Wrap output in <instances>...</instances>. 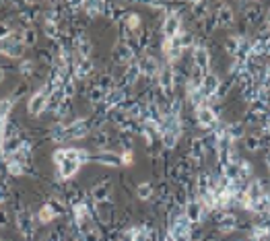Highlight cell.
Returning a JSON list of instances; mask_svg holds the SVG:
<instances>
[{
    "mask_svg": "<svg viewBox=\"0 0 270 241\" xmlns=\"http://www.w3.org/2000/svg\"><path fill=\"white\" fill-rule=\"evenodd\" d=\"M66 99H64V95H62V91H54L52 95H50V103H48V109H50V112H58V109H60V105L64 103Z\"/></svg>",
    "mask_w": 270,
    "mask_h": 241,
    "instance_id": "836d02e7",
    "label": "cell"
},
{
    "mask_svg": "<svg viewBox=\"0 0 270 241\" xmlns=\"http://www.w3.org/2000/svg\"><path fill=\"white\" fill-rule=\"evenodd\" d=\"M227 136L235 142L237 138L243 136V126H241V124H231V126H227Z\"/></svg>",
    "mask_w": 270,
    "mask_h": 241,
    "instance_id": "8d00e7d4",
    "label": "cell"
},
{
    "mask_svg": "<svg viewBox=\"0 0 270 241\" xmlns=\"http://www.w3.org/2000/svg\"><path fill=\"white\" fill-rule=\"evenodd\" d=\"M91 218H93L91 206H89L87 202L73 204V223H75V227H77L79 233H85L89 227H93L91 225Z\"/></svg>",
    "mask_w": 270,
    "mask_h": 241,
    "instance_id": "7a4b0ae2",
    "label": "cell"
},
{
    "mask_svg": "<svg viewBox=\"0 0 270 241\" xmlns=\"http://www.w3.org/2000/svg\"><path fill=\"white\" fill-rule=\"evenodd\" d=\"M109 196H111V184L109 182H99L91 190V198H93L95 204H107Z\"/></svg>",
    "mask_w": 270,
    "mask_h": 241,
    "instance_id": "e0dca14e",
    "label": "cell"
},
{
    "mask_svg": "<svg viewBox=\"0 0 270 241\" xmlns=\"http://www.w3.org/2000/svg\"><path fill=\"white\" fill-rule=\"evenodd\" d=\"M233 23V13L229 7H221L217 13V25H231Z\"/></svg>",
    "mask_w": 270,
    "mask_h": 241,
    "instance_id": "4316f807",
    "label": "cell"
},
{
    "mask_svg": "<svg viewBox=\"0 0 270 241\" xmlns=\"http://www.w3.org/2000/svg\"><path fill=\"white\" fill-rule=\"evenodd\" d=\"M21 39H23V46L25 48H33V46H37V31L33 27L21 29Z\"/></svg>",
    "mask_w": 270,
    "mask_h": 241,
    "instance_id": "cb8c5ba5",
    "label": "cell"
},
{
    "mask_svg": "<svg viewBox=\"0 0 270 241\" xmlns=\"http://www.w3.org/2000/svg\"><path fill=\"white\" fill-rule=\"evenodd\" d=\"M139 68H141V74H145V76H157L159 74V70H161V64L157 62V58L155 56H143L141 60H139Z\"/></svg>",
    "mask_w": 270,
    "mask_h": 241,
    "instance_id": "2e32d148",
    "label": "cell"
},
{
    "mask_svg": "<svg viewBox=\"0 0 270 241\" xmlns=\"http://www.w3.org/2000/svg\"><path fill=\"white\" fill-rule=\"evenodd\" d=\"M245 144H247V148H250V150H256L260 146V138L258 136H247L245 138Z\"/></svg>",
    "mask_w": 270,
    "mask_h": 241,
    "instance_id": "b9f144b4",
    "label": "cell"
},
{
    "mask_svg": "<svg viewBox=\"0 0 270 241\" xmlns=\"http://www.w3.org/2000/svg\"><path fill=\"white\" fill-rule=\"evenodd\" d=\"M217 227H219L221 233H231V231H235V227H237V218H235V214H231V212H223V214H219V218H217Z\"/></svg>",
    "mask_w": 270,
    "mask_h": 241,
    "instance_id": "44dd1931",
    "label": "cell"
},
{
    "mask_svg": "<svg viewBox=\"0 0 270 241\" xmlns=\"http://www.w3.org/2000/svg\"><path fill=\"white\" fill-rule=\"evenodd\" d=\"M3 81H5V70L0 68V83H3Z\"/></svg>",
    "mask_w": 270,
    "mask_h": 241,
    "instance_id": "c3c4849f",
    "label": "cell"
},
{
    "mask_svg": "<svg viewBox=\"0 0 270 241\" xmlns=\"http://www.w3.org/2000/svg\"><path fill=\"white\" fill-rule=\"evenodd\" d=\"M7 223H9V214L5 210H0V229L7 227Z\"/></svg>",
    "mask_w": 270,
    "mask_h": 241,
    "instance_id": "f6af8a7d",
    "label": "cell"
},
{
    "mask_svg": "<svg viewBox=\"0 0 270 241\" xmlns=\"http://www.w3.org/2000/svg\"><path fill=\"white\" fill-rule=\"evenodd\" d=\"M81 241H101V233L95 227H89L85 233H81Z\"/></svg>",
    "mask_w": 270,
    "mask_h": 241,
    "instance_id": "74e56055",
    "label": "cell"
},
{
    "mask_svg": "<svg viewBox=\"0 0 270 241\" xmlns=\"http://www.w3.org/2000/svg\"><path fill=\"white\" fill-rule=\"evenodd\" d=\"M252 212H258V214H266V212H270V194H268V192L262 196V198H260L258 202L252 204Z\"/></svg>",
    "mask_w": 270,
    "mask_h": 241,
    "instance_id": "484cf974",
    "label": "cell"
},
{
    "mask_svg": "<svg viewBox=\"0 0 270 241\" xmlns=\"http://www.w3.org/2000/svg\"><path fill=\"white\" fill-rule=\"evenodd\" d=\"M139 27H141V17H139L137 13H128V15H126V31L137 33Z\"/></svg>",
    "mask_w": 270,
    "mask_h": 241,
    "instance_id": "1f68e13d",
    "label": "cell"
},
{
    "mask_svg": "<svg viewBox=\"0 0 270 241\" xmlns=\"http://www.w3.org/2000/svg\"><path fill=\"white\" fill-rule=\"evenodd\" d=\"M190 157H192L194 161H200L202 157H205V140H202V138H194V140H192Z\"/></svg>",
    "mask_w": 270,
    "mask_h": 241,
    "instance_id": "d4e9b609",
    "label": "cell"
},
{
    "mask_svg": "<svg viewBox=\"0 0 270 241\" xmlns=\"http://www.w3.org/2000/svg\"><path fill=\"white\" fill-rule=\"evenodd\" d=\"M157 78H159V87L165 91V93H171L173 89V81H175V72H173V66L171 64H165V66H161L159 74H157Z\"/></svg>",
    "mask_w": 270,
    "mask_h": 241,
    "instance_id": "ac0fdd59",
    "label": "cell"
},
{
    "mask_svg": "<svg viewBox=\"0 0 270 241\" xmlns=\"http://www.w3.org/2000/svg\"><path fill=\"white\" fill-rule=\"evenodd\" d=\"M266 167H268V171H270V152H268V157H266Z\"/></svg>",
    "mask_w": 270,
    "mask_h": 241,
    "instance_id": "7dc6e473",
    "label": "cell"
},
{
    "mask_svg": "<svg viewBox=\"0 0 270 241\" xmlns=\"http://www.w3.org/2000/svg\"><path fill=\"white\" fill-rule=\"evenodd\" d=\"M64 159H75V161H79L81 165L83 163H87V161H91V155L85 150V148H69V146H62V148H56L54 150V155H52V161L58 165L60 161H64Z\"/></svg>",
    "mask_w": 270,
    "mask_h": 241,
    "instance_id": "8992f818",
    "label": "cell"
},
{
    "mask_svg": "<svg viewBox=\"0 0 270 241\" xmlns=\"http://www.w3.org/2000/svg\"><path fill=\"white\" fill-rule=\"evenodd\" d=\"M105 97H107V93H105L103 89H99L97 85L91 89V93H89V101H91L93 105H103V103H105ZM103 107H105V105H103Z\"/></svg>",
    "mask_w": 270,
    "mask_h": 241,
    "instance_id": "f546056e",
    "label": "cell"
},
{
    "mask_svg": "<svg viewBox=\"0 0 270 241\" xmlns=\"http://www.w3.org/2000/svg\"><path fill=\"white\" fill-rule=\"evenodd\" d=\"M43 31H46V35L50 37V39H54V41H58L60 39V31H58V23H54V21H43Z\"/></svg>",
    "mask_w": 270,
    "mask_h": 241,
    "instance_id": "d6a6232c",
    "label": "cell"
},
{
    "mask_svg": "<svg viewBox=\"0 0 270 241\" xmlns=\"http://www.w3.org/2000/svg\"><path fill=\"white\" fill-rule=\"evenodd\" d=\"M17 227H19L21 237H25L27 241H33V237H35V216L23 206L17 210Z\"/></svg>",
    "mask_w": 270,
    "mask_h": 241,
    "instance_id": "277c9868",
    "label": "cell"
},
{
    "mask_svg": "<svg viewBox=\"0 0 270 241\" xmlns=\"http://www.w3.org/2000/svg\"><path fill=\"white\" fill-rule=\"evenodd\" d=\"M15 99H11V97H5V99H0V118H3L5 122H9V116H11V112H13V107H15Z\"/></svg>",
    "mask_w": 270,
    "mask_h": 241,
    "instance_id": "f1b7e54d",
    "label": "cell"
},
{
    "mask_svg": "<svg viewBox=\"0 0 270 241\" xmlns=\"http://www.w3.org/2000/svg\"><path fill=\"white\" fill-rule=\"evenodd\" d=\"M73 72H75V78H79V81L87 78L89 74L93 72V62H91V58H79V56H77V62L73 64Z\"/></svg>",
    "mask_w": 270,
    "mask_h": 241,
    "instance_id": "ffe728a7",
    "label": "cell"
},
{
    "mask_svg": "<svg viewBox=\"0 0 270 241\" xmlns=\"http://www.w3.org/2000/svg\"><path fill=\"white\" fill-rule=\"evenodd\" d=\"M107 140H109L107 132H103V130H97V132H95V146H99L103 150V146H107Z\"/></svg>",
    "mask_w": 270,
    "mask_h": 241,
    "instance_id": "ab89813d",
    "label": "cell"
},
{
    "mask_svg": "<svg viewBox=\"0 0 270 241\" xmlns=\"http://www.w3.org/2000/svg\"><path fill=\"white\" fill-rule=\"evenodd\" d=\"M25 52V46H23V39H21V31H15L9 39L0 41V54L7 56V58H13V60H19Z\"/></svg>",
    "mask_w": 270,
    "mask_h": 241,
    "instance_id": "3957f363",
    "label": "cell"
},
{
    "mask_svg": "<svg viewBox=\"0 0 270 241\" xmlns=\"http://www.w3.org/2000/svg\"><path fill=\"white\" fill-rule=\"evenodd\" d=\"M169 233L177 239V241H190L192 237V223L184 216V212H177L173 218H171V229Z\"/></svg>",
    "mask_w": 270,
    "mask_h": 241,
    "instance_id": "5b68a950",
    "label": "cell"
},
{
    "mask_svg": "<svg viewBox=\"0 0 270 241\" xmlns=\"http://www.w3.org/2000/svg\"><path fill=\"white\" fill-rule=\"evenodd\" d=\"M179 33H182V19H179L177 13H169L165 17V23H163V35L165 39H175Z\"/></svg>",
    "mask_w": 270,
    "mask_h": 241,
    "instance_id": "9c48e42d",
    "label": "cell"
},
{
    "mask_svg": "<svg viewBox=\"0 0 270 241\" xmlns=\"http://www.w3.org/2000/svg\"><path fill=\"white\" fill-rule=\"evenodd\" d=\"M7 171H9L11 175H15V178H19V175H25L29 169H27L23 163H19V161H15V159H9V161H7Z\"/></svg>",
    "mask_w": 270,
    "mask_h": 241,
    "instance_id": "83f0119b",
    "label": "cell"
},
{
    "mask_svg": "<svg viewBox=\"0 0 270 241\" xmlns=\"http://www.w3.org/2000/svg\"><path fill=\"white\" fill-rule=\"evenodd\" d=\"M139 76H141V68H139V60L137 62H130L128 66H126V72H124V76H122V83H120V89H128V87H132L134 83L139 81Z\"/></svg>",
    "mask_w": 270,
    "mask_h": 241,
    "instance_id": "d6986e66",
    "label": "cell"
},
{
    "mask_svg": "<svg viewBox=\"0 0 270 241\" xmlns=\"http://www.w3.org/2000/svg\"><path fill=\"white\" fill-rule=\"evenodd\" d=\"M58 216V212L50 206V202H46V204H43L39 210H37V223L39 225H50V223H54V218Z\"/></svg>",
    "mask_w": 270,
    "mask_h": 241,
    "instance_id": "7402d4cb",
    "label": "cell"
},
{
    "mask_svg": "<svg viewBox=\"0 0 270 241\" xmlns=\"http://www.w3.org/2000/svg\"><path fill=\"white\" fill-rule=\"evenodd\" d=\"M153 184H149V182H143V184H139L137 186V196H139V200H149V198H153Z\"/></svg>",
    "mask_w": 270,
    "mask_h": 241,
    "instance_id": "4dcf8cb0",
    "label": "cell"
},
{
    "mask_svg": "<svg viewBox=\"0 0 270 241\" xmlns=\"http://www.w3.org/2000/svg\"><path fill=\"white\" fill-rule=\"evenodd\" d=\"M219 87H221L219 76L213 74V72H207L205 76H202V83H200V93H202V97H205V99H211V97L217 95Z\"/></svg>",
    "mask_w": 270,
    "mask_h": 241,
    "instance_id": "8fae6325",
    "label": "cell"
},
{
    "mask_svg": "<svg viewBox=\"0 0 270 241\" xmlns=\"http://www.w3.org/2000/svg\"><path fill=\"white\" fill-rule=\"evenodd\" d=\"M13 33H15L13 25H11V23H7V21H0V41L9 39V37H11Z\"/></svg>",
    "mask_w": 270,
    "mask_h": 241,
    "instance_id": "f35d334b",
    "label": "cell"
},
{
    "mask_svg": "<svg viewBox=\"0 0 270 241\" xmlns=\"http://www.w3.org/2000/svg\"><path fill=\"white\" fill-rule=\"evenodd\" d=\"M209 66H211V54L205 46H196L194 48V68L200 70L202 74L209 72Z\"/></svg>",
    "mask_w": 270,
    "mask_h": 241,
    "instance_id": "5bb4252c",
    "label": "cell"
},
{
    "mask_svg": "<svg viewBox=\"0 0 270 241\" xmlns=\"http://www.w3.org/2000/svg\"><path fill=\"white\" fill-rule=\"evenodd\" d=\"M205 206H202V202L198 200V198H192V200H188L186 202V206H184V216L188 218V221L192 223V225H196V223H200L202 221V216H205Z\"/></svg>",
    "mask_w": 270,
    "mask_h": 241,
    "instance_id": "30bf717a",
    "label": "cell"
},
{
    "mask_svg": "<svg viewBox=\"0 0 270 241\" xmlns=\"http://www.w3.org/2000/svg\"><path fill=\"white\" fill-rule=\"evenodd\" d=\"M19 72H21V76H25V78L33 76V72H35V62H33V60H23V62H21V66H19Z\"/></svg>",
    "mask_w": 270,
    "mask_h": 241,
    "instance_id": "d590c367",
    "label": "cell"
},
{
    "mask_svg": "<svg viewBox=\"0 0 270 241\" xmlns=\"http://www.w3.org/2000/svg\"><path fill=\"white\" fill-rule=\"evenodd\" d=\"M7 198H9V192H7V188L3 184H0V204H5Z\"/></svg>",
    "mask_w": 270,
    "mask_h": 241,
    "instance_id": "ee69618b",
    "label": "cell"
},
{
    "mask_svg": "<svg viewBox=\"0 0 270 241\" xmlns=\"http://www.w3.org/2000/svg\"><path fill=\"white\" fill-rule=\"evenodd\" d=\"M75 93H77V87H75V78L71 76V78H66L64 85H62V95H64V99L71 101L75 97Z\"/></svg>",
    "mask_w": 270,
    "mask_h": 241,
    "instance_id": "e575fe53",
    "label": "cell"
},
{
    "mask_svg": "<svg viewBox=\"0 0 270 241\" xmlns=\"http://www.w3.org/2000/svg\"><path fill=\"white\" fill-rule=\"evenodd\" d=\"M196 118H198V124H200L202 128H215L217 122H219V116H217V112H215L211 105L198 107V109H196Z\"/></svg>",
    "mask_w": 270,
    "mask_h": 241,
    "instance_id": "7c38bea8",
    "label": "cell"
},
{
    "mask_svg": "<svg viewBox=\"0 0 270 241\" xmlns=\"http://www.w3.org/2000/svg\"><path fill=\"white\" fill-rule=\"evenodd\" d=\"M91 161L99 163V165H107V167H120L122 165V157L120 152H114V150H99L97 155L91 157Z\"/></svg>",
    "mask_w": 270,
    "mask_h": 241,
    "instance_id": "4fadbf2b",
    "label": "cell"
},
{
    "mask_svg": "<svg viewBox=\"0 0 270 241\" xmlns=\"http://www.w3.org/2000/svg\"><path fill=\"white\" fill-rule=\"evenodd\" d=\"M56 169H58V178L60 180H73L75 175L79 173V169H81V163L75 161V159H64V161H60L56 165Z\"/></svg>",
    "mask_w": 270,
    "mask_h": 241,
    "instance_id": "9a60e30c",
    "label": "cell"
},
{
    "mask_svg": "<svg viewBox=\"0 0 270 241\" xmlns=\"http://www.w3.org/2000/svg\"><path fill=\"white\" fill-rule=\"evenodd\" d=\"M54 93V89L46 83L41 87V89H37L31 97H29V101H27V112L33 116V118H37V116H41L43 112H48V103H50V95Z\"/></svg>",
    "mask_w": 270,
    "mask_h": 241,
    "instance_id": "6da1fadb",
    "label": "cell"
},
{
    "mask_svg": "<svg viewBox=\"0 0 270 241\" xmlns=\"http://www.w3.org/2000/svg\"><path fill=\"white\" fill-rule=\"evenodd\" d=\"M66 130H69V140H81L91 132V126L85 118H77L71 124H66Z\"/></svg>",
    "mask_w": 270,
    "mask_h": 241,
    "instance_id": "52a82bcc",
    "label": "cell"
},
{
    "mask_svg": "<svg viewBox=\"0 0 270 241\" xmlns=\"http://www.w3.org/2000/svg\"><path fill=\"white\" fill-rule=\"evenodd\" d=\"M120 157H122V165H132V161H134V152H132V148H126V150L120 152Z\"/></svg>",
    "mask_w": 270,
    "mask_h": 241,
    "instance_id": "60d3db41",
    "label": "cell"
},
{
    "mask_svg": "<svg viewBox=\"0 0 270 241\" xmlns=\"http://www.w3.org/2000/svg\"><path fill=\"white\" fill-rule=\"evenodd\" d=\"M111 58H114L116 64H130L134 60V50L124 39H120V41H116L114 50H111Z\"/></svg>",
    "mask_w": 270,
    "mask_h": 241,
    "instance_id": "ba28073f",
    "label": "cell"
},
{
    "mask_svg": "<svg viewBox=\"0 0 270 241\" xmlns=\"http://www.w3.org/2000/svg\"><path fill=\"white\" fill-rule=\"evenodd\" d=\"M163 241H177V239H175V237H173V235H171V233H167V235H165V239H163Z\"/></svg>",
    "mask_w": 270,
    "mask_h": 241,
    "instance_id": "bcb514c9",
    "label": "cell"
},
{
    "mask_svg": "<svg viewBox=\"0 0 270 241\" xmlns=\"http://www.w3.org/2000/svg\"><path fill=\"white\" fill-rule=\"evenodd\" d=\"M50 138H52L54 142H66V140H69V130H66V124H64V122H58V124L52 126Z\"/></svg>",
    "mask_w": 270,
    "mask_h": 241,
    "instance_id": "603a6c76",
    "label": "cell"
},
{
    "mask_svg": "<svg viewBox=\"0 0 270 241\" xmlns=\"http://www.w3.org/2000/svg\"><path fill=\"white\" fill-rule=\"evenodd\" d=\"M192 9H194L196 17H205V11H207V5H202V3H194V5H192Z\"/></svg>",
    "mask_w": 270,
    "mask_h": 241,
    "instance_id": "7bdbcfd3",
    "label": "cell"
}]
</instances>
